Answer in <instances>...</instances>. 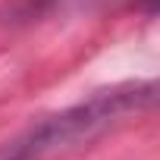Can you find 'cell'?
<instances>
[{"label": "cell", "instance_id": "cell-1", "mask_svg": "<svg viewBox=\"0 0 160 160\" xmlns=\"http://www.w3.org/2000/svg\"><path fill=\"white\" fill-rule=\"evenodd\" d=\"M154 94H157L154 82L98 91L88 101L44 119L41 126H35L10 141H0V160H41L47 154L85 144V141L98 138L101 132H107L110 126H116L119 119H126L129 113L148 110L154 104Z\"/></svg>", "mask_w": 160, "mask_h": 160}]
</instances>
